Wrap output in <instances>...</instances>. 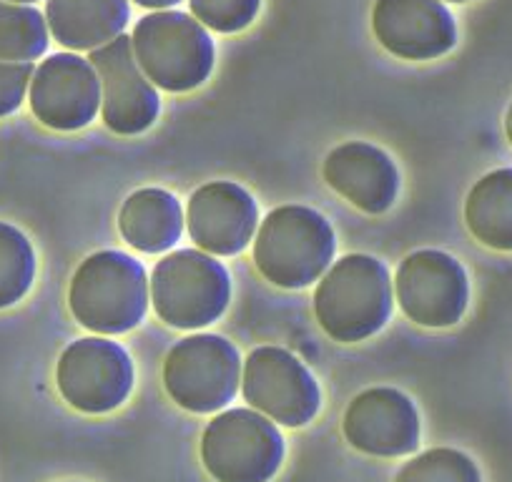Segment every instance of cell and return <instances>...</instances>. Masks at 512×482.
I'll list each match as a JSON object with an SVG mask.
<instances>
[{"instance_id": "cell-26", "label": "cell", "mask_w": 512, "mask_h": 482, "mask_svg": "<svg viewBox=\"0 0 512 482\" xmlns=\"http://www.w3.org/2000/svg\"><path fill=\"white\" fill-rule=\"evenodd\" d=\"M505 134H507V141H510V146H512V103H510V108H507V116H505Z\"/></svg>"}, {"instance_id": "cell-28", "label": "cell", "mask_w": 512, "mask_h": 482, "mask_svg": "<svg viewBox=\"0 0 512 482\" xmlns=\"http://www.w3.org/2000/svg\"><path fill=\"white\" fill-rule=\"evenodd\" d=\"M450 3H467V0H450Z\"/></svg>"}, {"instance_id": "cell-16", "label": "cell", "mask_w": 512, "mask_h": 482, "mask_svg": "<svg viewBox=\"0 0 512 482\" xmlns=\"http://www.w3.org/2000/svg\"><path fill=\"white\" fill-rule=\"evenodd\" d=\"M324 181L364 214H384L400 196V171L382 149L364 141L337 146L324 161Z\"/></svg>"}, {"instance_id": "cell-3", "label": "cell", "mask_w": 512, "mask_h": 482, "mask_svg": "<svg viewBox=\"0 0 512 482\" xmlns=\"http://www.w3.org/2000/svg\"><path fill=\"white\" fill-rule=\"evenodd\" d=\"M332 224L309 206H279L256 229L254 264L267 282L304 289L322 279L334 262Z\"/></svg>"}, {"instance_id": "cell-23", "label": "cell", "mask_w": 512, "mask_h": 482, "mask_svg": "<svg viewBox=\"0 0 512 482\" xmlns=\"http://www.w3.org/2000/svg\"><path fill=\"white\" fill-rule=\"evenodd\" d=\"M191 13L216 33H239L254 23L262 0H189Z\"/></svg>"}, {"instance_id": "cell-8", "label": "cell", "mask_w": 512, "mask_h": 482, "mask_svg": "<svg viewBox=\"0 0 512 482\" xmlns=\"http://www.w3.org/2000/svg\"><path fill=\"white\" fill-rule=\"evenodd\" d=\"M134 362L126 349L106 337L76 339L63 349L56 385L63 400L83 415H108L134 390Z\"/></svg>"}, {"instance_id": "cell-25", "label": "cell", "mask_w": 512, "mask_h": 482, "mask_svg": "<svg viewBox=\"0 0 512 482\" xmlns=\"http://www.w3.org/2000/svg\"><path fill=\"white\" fill-rule=\"evenodd\" d=\"M136 3L144 8H154V11H166L171 6H179L181 0H136Z\"/></svg>"}, {"instance_id": "cell-21", "label": "cell", "mask_w": 512, "mask_h": 482, "mask_svg": "<svg viewBox=\"0 0 512 482\" xmlns=\"http://www.w3.org/2000/svg\"><path fill=\"white\" fill-rule=\"evenodd\" d=\"M36 282V252L28 236L0 221V309L21 302Z\"/></svg>"}, {"instance_id": "cell-12", "label": "cell", "mask_w": 512, "mask_h": 482, "mask_svg": "<svg viewBox=\"0 0 512 482\" xmlns=\"http://www.w3.org/2000/svg\"><path fill=\"white\" fill-rule=\"evenodd\" d=\"M28 98L46 129L81 131L101 111V83L88 58L56 53L33 71Z\"/></svg>"}, {"instance_id": "cell-5", "label": "cell", "mask_w": 512, "mask_h": 482, "mask_svg": "<svg viewBox=\"0 0 512 482\" xmlns=\"http://www.w3.org/2000/svg\"><path fill=\"white\" fill-rule=\"evenodd\" d=\"M149 287L159 319L176 329L209 327L231 302L229 272L201 249H179L161 259Z\"/></svg>"}, {"instance_id": "cell-2", "label": "cell", "mask_w": 512, "mask_h": 482, "mask_svg": "<svg viewBox=\"0 0 512 482\" xmlns=\"http://www.w3.org/2000/svg\"><path fill=\"white\" fill-rule=\"evenodd\" d=\"M144 264L123 252H96L81 262L68 289V307L76 322L111 337L139 327L151 302Z\"/></svg>"}, {"instance_id": "cell-1", "label": "cell", "mask_w": 512, "mask_h": 482, "mask_svg": "<svg viewBox=\"0 0 512 482\" xmlns=\"http://www.w3.org/2000/svg\"><path fill=\"white\" fill-rule=\"evenodd\" d=\"M314 314L324 332L344 344L382 332L392 317V279L369 254H347L327 269L314 292Z\"/></svg>"}, {"instance_id": "cell-11", "label": "cell", "mask_w": 512, "mask_h": 482, "mask_svg": "<svg viewBox=\"0 0 512 482\" xmlns=\"http://www.w3.org/2000/svg\"><path fill=\"white\" fill-rule=\"evenodd\" d=\"M88 61L101 83L103 124L118 136H136L151 129L161 113V98L136 61L131 38L118 36L91 51Z\"/></svg>"}, {"instance_id": "cell-4", "label": "cell", "mask_w": 512, "mask_h": 482, "mask_svg": "<svg viewBox=\"0 0 512 482\" xmlns=\"http://www.w3.org/2000/svg\"><path fill=\"white\" fill-rule=\"evenodd\" d=\"M141 71L156 88L189 93L214 71L216 48L209 31L179 11H156L141 18L131 36Z\"/></svg>"}, {"instance_id": "cell-14", "label": "cell", "mask_w": 512, "mask_h": 482, "mask_svg": "<svg viewBox=\"0 0 512 482\" xmlns=\"http://www.w3.org/2000/svg\"><path fill=\"white\" fill-rule=\"evenodd\" d=\"M186 226L201 252L236 257L254 241L259 206L244 186L234 181H211L191 194Z\"/></svg>"}, {"instance_id": "cell-10", "label": "cell", "mask_w": 512, "mask_h": 482, "mask_svg": "<svg viewBox=\"0 0 512 482\" xmlns=\"http://www.w3.org/2000/svg\"><path fill=\"white\" fill-rule=\"evenodd\" d=\"M395 289L405 317L430 329L455 327L470 302V284L462 264L437 249L410 254L397 269Z\"/></svg>"}, {"instance_id": "cell-19", "label": "cell", "mask_w": 512, "mask_h": 482, "mask_svg": "<svg viewBox=\"0 0 512 482\" xmlns=\"http://www.w3.org/2000/svg\"><path fill=\"white\" fill-rule=\"evenodd\" d=\"M465 224L482 247L512 252V169L490 171L472 186Z\"/></svg>"}, {"instance_id": "cell-24", "label": "cell", "mask_w": 512, "mask_h": 482, "mask_svg": "<svg viewBox=\"0 0 512 482\" xmlns=\"http://www.w3.org/2000/svg\"><path fill=\"white\" fill-rule=\"evenodd\" d=\"M33 63L0 61V118L21 108L33 78Z\"/></svg>"}, {"instance_id": "cell-9", "label": "cell", "mask_w": 512, "mask_h": 482, "mask_svg": "<svg viewBox=\"0 0 512 482\" xmlns=\"http://www.w3.org/2000/svg\"><path fill=\"white\" fill-rule=\"evenodd\" d=\"M241 392L256 412L287 427L309 425L322 407V392L309 367L282 347H256L246 357Z\"/></svg>"}, {"instance_id": "cell-7", "label": "cell", "mask_w": 512, "mask_h": 482, "mask_svg": "<svg viewBox=\"0 0 512 482\" xmlns=\"http://www.w3.org/2000/svg\"><path fill=\"white\" fill-rule=\"evenodd\" d=\"M239 349L219 334H191L171 347L164 362V387L171 400L194 415L229 405L241 387Z\"/></svg>"}, {"instance_id": "cell-15", "label": "cell", "mask_w": 512, "mask_h": 482, "mask_svg": "<svg viewBox=\"0 0 512 482\" xmlns=\"http://www.w3.org/2000/svg\"><path fill=\"white\" fill-rule=\"evenodd\" d=\"M372 31L392 56L405 61H432L457 43L455 18L440 0H377Z\"/></svg>"}, {"instance_id": "cell-22", "label": "cell", "mask_w": 512, "mask_h": 482, "mask_svg": "<svg viewBox=\"0 0 512 482\" xmlns=\"http://www.w3.org/2000/svg\"><path fill=\"white\" fill-rule=\"evenodd\" d=\"M395 482H482V477L465 452L435 447L407 462Z\"/></svg>"}, {"instance_id": "cell-18", "label": "cell", "mask_w": 512, "mask_h": 482, "mask_svg": "<svg viewBox=\"0 0 512 482\" xmlns=\"http://www.w3.org/2000/svg\"><path fill=\"white\" fill-rule=\"evenodd\" d=\"M184 224L179 199L164 189H139L123 201L118 214L123 241L141 254H161L174 247Z\"/></svg>"}, {"instance_id": "cell-27", "label": "cell", "mask_w": 512, "mask_h": 482, "mask_svg": "<svg viewBox=\"0 0 512 482\" xmlns=\"http://www.w3.org/2000/svg\"><path fill=\"white\" fill-rule=\"evenodd\" d=\"M8 3H18V6H31L36 0H8Z\"/></svg>"}, {"instance_id": "cell-6", "label": "cell", "mask_w": 512, "mask_h": 482, "mask_svg": "<svg viewBox=\"0 0 512 482\" xmlns=\"http://www.w3.org/2000/svg\"><path fill=\"white\" fill-rule=\"evenodd\" d=\"M201 462L216 482H269L284 462V437L262 412L226 410L201 435Z\"/></svg>"}, {"instance_id": "cell-20", "label": "cell", "mask_w": 512, "mask_h": 482, "mask_svg": "<svg viewBox=\"0 0 512 482\" xmlns=\"http://www.w3.org/2000/svg\"><path fill=\"white\" fill-rule=\"evenodd\" d=\"M48 48V23L33 6L0 0V61L31 63Z\"/></svg>"}, {"instance_id": "cell-13", "label": "cell", "mask_w": 512, "mask_h": 482, "mask_svg": "<svg viewBox=\"0 0 512 482\" xmlns=\"http://www.w3.org/2000/svg\"><path fill=\"white\" fill-rule=\"evenodd\" d=\"M342 430L354 450L372 457L410 455L422 435L415 402L392 387L359 392L344 412Z\"/></svg>"}, {"instance_id": "cell-17", "label": "cell", "mask_w": 512, "mask_h": 482, "mask_svg": "<svg viewBox=\"0 0 512 482\" xmlns=\"http://www.w3.org/2000/svg\"><path fill=\"white\" fill-rule=\"evenodd\" d=\"M128 0H48L46 23L63 48L96 51L123 36Z\"/></svg>"}]
</instances>
